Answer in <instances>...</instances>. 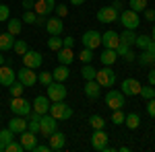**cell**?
I'll return each mask as SVG.
<instances>
[{"label":"cell","instance_id":"1","mask_svg":"<svg viewBox=\"0 0 155 152\" xmlns=\"http://www.w3.org/2000/svg\"><path fill=\"white\" fill-rule=\"evenodd\" d=\"M52 117H56L58 121H66V119H71L72 117V109L64 101H54V103H50V111H48Z\"/></svg>","mask_w":155,"mask_h":152},{"label":"cell","instance_id":"2","mask_svg":"<svg viewBox=\"0 0 155 152\" xmlns=\"http://www.w3.org/2000/svg\"><path fill=\"white\" fill-rule=\"evenodd\" d=\"M46 97L50 99V103H54V101H64V99H66V86H64V82L52 80L48 86H46Z\"/></svg>","mask_w":155,"mask_h":152},{"label":"cell","instance_id":"3","mask_svg":"<svg viewBox=\"0 0 155 152\" xmlns=\"http://www.w3.org/2000/svg\"><path fill=\"white\" fill-rule=\"evenodd\" d=\"M95 80L99 82L101 88H112L116 84V72L112 70V66H104L101 70H97Z\"/></svg>","mask_w":155,"mask_h":152},{"label":"cell","instance_id":"4","mask_svg":"<svg viewBox=\"0 0 155 152\" xmlns=\"http://www.w3.org/2000/svg\"><path fill=\"white\" fill-rule=\"evenodd\" d=\"M104 101H106V105L114 111V109H122L124 103H126V95L122 93V91H116V88H110L104 97Z\"/></svg>","mask_w":155,"mask_h":152},{"label":"cell","instance_id":"5","mask_svg":"<svg viewBox=\"0 0 155 152\" xmlns=\"http://www.w3.org/2000/svg\"><path fill=\"white\" fill-rule=\"evenodd\" d=\"M11 111H12V115H23V117H27L31 111H33V105H31V101H27V99H23V97H12Z\"/></svg>","mask_w":155,"mask_h":152},{"label":"cell","instance_id":"6","mask_svg":"<svg viewBox=\"0 0 155 152\" xmlns=\"http://www.w3.org/2000/svg\"><path fill=\"white\" fill-rule=\"evenodd\" d=\"M118 21L122 23V27L124 29H132V31H137V27L141 25V19H139V12H134V11H122L120 12V17H118Z\"/></svg>","mask_w":155,"mask_h":152},{"label":"cell","instance_id":"7","mask_svg":"<svg viewBox=\"0 0 155 152\" xmlns=\"http://www.w3.org/2000/svg\"><path fill=\"white\" fill-rule=\"evenodd\" d=\"M107 140H110V136H107L104 129H93V136H91V146H93V150H99V152L112 150V148L107 146Z\"/></svg>","mask_w":155,"mask_h":152},{"label":"cell","instance_id":"8","mask_svg":"<svg viewBox=\"0 0 155 152\" xmlns=\"http://www.w3.org/2000/svg\"><path fill=\"white\" fill-rule=\"evenodd\" d=\"M56 129H58V119L56 117H52L50 113L41 115V119H39V134L44 138H48L50 134H54Z\"/></svg>","mask_w":155,"mask_h":152},{"label":"cell","instance_id":"9","mask_svg":"<svg viewBox=\"0 0 155 152\" xmlns=\"http://www.w3.org/2000/svg\"><path fill=\"white\" fill-rule=\"evenodd\" d=\"M21 58H23V66L33 68V70H37V68L44 64V56H41L39 51H35V49H27V54L21 56Z\"/></svg>","mask_w":155,"mask_h":152},{"label":"cell","instance_id":"10","mask_svg":"<svg viewBox=\"0 0 155 152\" xmlns=\"http://www.w3.org/2000/svg\"><path fill=\"white\" fill-rule=\"evenodd\" d=\"M120 17V12L114 8V6H101L97 11V21L99 23H116Z\"/></svg>","mask_w":155,"mask_h":152},{"label":"cell","instance_id":"11","mask_svg":"<svg viewBox=\"0 0 155 152\" xmlns=\"http://www.w3.org/2000/svg\"><path fill=\"white\" fill-rule=\"evenodd\" d=\"M17 80L23 82V86L27 88V86H33L37 82V74L33 72V68H27V66H23L21 70L17 72Z\"/></svg>","mask_w":155,"mask_h":152},{"label":"cell","instance_id":"12","mask_svg":"<svg viewBox=\"0 0 155 152\" xmlns=\"http://www.w3.org/2000/svg\"><path fill=\"white\" fill-rule=\"evenodd\" d=\"M141 82L137 80V78H126V80H122L120 84V91L126 95V97H137V95L141 93Z\"/></svg>","mask_w":155,"mask_h":152},{"label":"cell","instance_id":"13","mask_svg":"<svg viewBox=\"0 0 155 152\" xmlns=\"http://www.w3.org/2000/svg\"><path fill=\"white\" fill-rule=\"evenodd\" d=\"M48 146H50V150H54V152H60V150H64V146H66V136L62 134V132H54V134H50L48 136Z\"/></svg>","mask_w":155,"mask_h":152},{"label":"cell","instance_id":"14","mask_svg":"<svg viewBox=\"0 0 155 152\" xmlns=\"http://www.w3.org/2000/svg\"><path fill=\"white\" fill-rule=\"evenodd\" d=\"M99 43H101V35H99V31L89 29V31H85V33H83V47L95 49V47H99Z\"/></svg>","mask_w":155,"mask_h":152},{"label":"cell","instance_id":"15","mask_svg":"<svg viewBox=\"0 0 155 152\" xmlns=\"http://www.w3.org/2000/svg\"><path fill=\"white\" fill-rule=\"evenodd\" d=\"M19 142L23 144V148L27 152H33V148L37 146V134L29 132V129H25V132H21V134H19Z\"/></svg>","mask_w":155,"mask_h":152},{"label":"cell","instance_id":"16","mask_svg":"<svg viewBox=\"0 0 155 152\" xmlns=\"http://www.w3.org/2000/svg\"><path fill=\"white\" fill-rule=\"evenodd\" d=\"M15 80H17V72L12 70L11 66L2 64V66H0V84L8 88V86H11V84H12Z\"/></svg>","mask_w":155,"mask_h":152},{"label":"cell","instance_id":"17","mask_svg":"<svg viewBox=\"0 0 155 152\" xmlns=\"http://www.w3.org/2000/svg\"><path fill=\"white\" fill-rule=\"evenodd\" d=\"M46 31H48L50 35H62V31H64L62 19H60V17H48V21H46Z\"/></svg>","mask_w":155,"mask_h":152},{"label":"cell","instance_id":"18","mask_svg":"<svg viewBox=\"0 0 155 152\" xmlns=\"http://www.w3.org/2000/svg\"><path fill=\"white\" fill-rule=\"evenodd\" d=\"M54 8H56V0H35V6H33L35 14H46V17H50Z\"/></svg>","mask_w":155,"mask_h":152},{"label":"cell","instance_id":"19","mask_svg":"<svg viewBox=\"0 0 155 152\" xmlns=\"http://www.w3.org/2000/svg\"><path fill=\"white\" fill-rule=\"evenodd\" d=\"M31 105H33V111H35V113L46 115V113L50 111V99L46 97V95H39V97L33 99V103H31Z\"/></svg>","mask_w":155,"mask_h":152},{"label":"cell","instance_id":"20","mask_svg":"<svg viewBox=\"0 0 155 152\" xmlns=\"http://www.w3.org/2000/svg\"><path fill=\"white\" fill-rule=\"evenodd\" d=\"M99 82L97 80H85V86H83V91H85V97L89 99V101H95V99H99Z\"/></svg>","mask_w":155,"mask_h":152},{"label":"cell","instance_id":"21","mask_svg":"<svg viewBox=\"0 0 155 152\" xmlns=\"http://www.w3.org/2000/svg\"><path fill=\"white\" fill-rule=\"evenodd\" d=\"M120 43V35L116 31H106L101 35V45L107 47V49H116V45Z\"/></svg>","mask_w":155,"mask_h":152},{"label":"cell","instance_id":"22","mask_svg":"<svg viewBox=\"0 0 155 152\" xmlns=\"http://www.w3.org/2000/svg\"><path fill=\"white\" fill-rule=\"evenodd\" d=\"M8 129L15 132V134H21L27 129V119L23 115H12V119L8 121Z\"/></svg>","mask_w":155,"mask_h":152},{"label":"cell","instance_id":"23","mask_svg":"<svg viewBox=\"0 0 155 152\" xmlns=\"http://www.w3.org/2000/svg\"><path fill=\"white\" fill-rule=\"evenodd\" d=\"M74 58H77V56L72 54V47H64V45H62L58 49V62H60V64L71 66L72 62H74Z\"/></svg>","mask_w":155,"mask_h":152},{"label":"cell","instance_id":"24","mask_svg":"<svg viewBox=\"0 0 155 152\" xmlns=\"http://www.w3.org/2000/svg\"><path fill=\"white\" fill-rule=\"evenodd\" d=\"M39 119H41V115L35 113V111H31L27 115V129L33 132V134H39Z\"/></svg>","mask_w":155,"mask_h":152},{"label":"cell","instance_id":"25","mask_svg":"<svg viewBox=\"0 0 155 152\" xmlns=\"http://www.w3.org/2000/svg\"><path fill=\"white\" fill-rule=\"evenodd\" d=\"M116 58H118V54H116V49H104L101 54H99V60H101V64L104 66H112L114 62H116Z\"/></svg>","mask_w":155,"mask_h":152},{"label":"cell","instance_id":"26","mask_svg":"<svg viewBox=\"0 0 155 152\" xmlns=\"http://www.w3.org/2000/svg\"><path fill=\"white\" fill-rule=\"evenodd\" d=\"M15 45V35H11L8 31L6 33H0V51H8Z\"/></svg>","mask_w":155,"mask_h":152},{"label":"cell","instance_id":"27","mask_svg":"<svg viewBox=\"0 0 155 152\" xmlns=\"http://www.w3.org/2000/svg\"><path fill=\"white\" fill-rule=\"evenodd\" d=\"M137 62H139L141 66H155V54H153V51L143 49L141 56H137Z\"/></svg>","mask_w":155,"mask_h":152},{"label":"cell","instance_id":"28","mask_svg":"<svg viewBox=\"0 0 155 152\" xmlns=\"http://www.w3.org/2000/svg\"><path fill=\"white\" fill-rule=\"evenodd\" d=\"M52 76H54V80L58 82H64L68 76H71V70H68V66H64V64H60L56 70H52Z\"/></svg>","mask_w":155,"mask_h":152},{"label":"cell","instance_id":"29","mask_svg":"<svg viewBox=\"0 0 155 152\" xmlns=\"http://www.w3.org/2000/svg\"><path fill=\"white\" fill-rule=\"evenodd\" d=\"M120 35V43H126L128 47L134 45V39H137V33L132 31V29H124L122 33H118Z\"/></svg>","mask_w":155,"mask_h":152},{"label":"cell","instance_id":"30","mask_svg":"<svg viewBox=\"0 0 155 152\" xmlns=\"http://www.w3.org/2000/svg\"><path fill=\"white\" fill-rule=\"evenodd\" d=\"M6 27H8V33L17 37L21 33V29H23V21H21V19H8V21H6Z\"/></svg>","mask_w":155,"mask_h":152},{"label":"cell","instance_id":"31","mask_svg":"<svg viewBox=\"0 0 155 152\" xmlns=\"http://www.w3.org/2000/svg\"><path fill=\"white\" fill-rule=\"evenodd\" d=\"M124 126L128 129H137L141 126V115L139 113H128V115L124 117Z\"/></svg>","mask_w":155,"mask_h":152},{"label":"cell","instance_id":"32","mask_svg":"<svg viewBox=\"0 0 155 152\" xmlns=\"http://www.w3.org/2000/svg\"><path fill=\"white\" fill-rule=\"evenodd\" d=\"M27 49H29V45H27V41H23V39H15V45H12V51H15L17 56H25V54H27Z\"/></svg>","mask_w":155,"mask_h":152},{"label":"cell","instance_id":"33","mask_svg":"<svg viewBox=\"0 0 155 152\" xmlns=\"http://www.w3.org/2000/svg\"><path fill=\"white\" fill-rule=\"evenodd\" d=\"M95 74H97V70L91 64H85L83 68H81V76H83L85 80H95Z\"/></svg>","mask_w":155,"mask_h":152},{"label":"cell","instance_id":"34","mask_svg":"<svg viewBox=\"0 0 155 152\" xmlns=\"http://www.w3.org/2000/svg\"><path fill=\"white\" fill-rule=\"evenodd\" d=\"M77 58L81 60L83 64H91V60L95 58V56H93V49H89V47H83V49L79 51V56H77Z\"/></svg>","mask_w":155,"mask_h":152},{"label":"cell","instance_id":"35","mask_svg":"<svg viewBox=\"0 0 155 152\" xmlns=\"http://www.w3.org/2000/svg\"><path fill=\"white\" fill-rule=\"evenodd\" d=\"M89 126H91L93 129H104L106 128V119H104L101 115H91L89 117Z\"/></svg>","mask_w":155,"mask_h":152},{"label":"cell","instance_id":"36","mask_svg":"<svg viewBox=\"0 0 155 152\" xmlns=\"http://www.w3.org/2000/svg\"><path fill=\"white\" fill-rule=\"evenodd\" d=\"M151 43H153V39H151L149 35H137V39H134V45L141 47V49H147Z\"/></svg>","mask_w":155,"mask_h":152},{"label":"cell","instance_id":"37","mask_svg":"<svg viewBox=\"0 0 155 152\" xmlns=\"http://www.w3.org/2000/svg\"><path fill=\"white\" fill-rule=\"evenodd\" d=\"M15 138H17V134H15V132H11L8 128H6V129H0V142H2L4 146H6V144H11Z\"/></svg>","mask_w":155,"mask_h":152},{"label":"cell","instance_id":"38","mask_svg":"<svg viewBox=\"0 0 155 152\" xmlns=\"http://www.w3.org/2000/svg\"><path fill=\"white\" fill-rule=\"evenodd\" d=\"M8 91H11V97H23V91H25V86H23V82H19V80H15L8 86Z\"/></svg>","mask_w":155,"mask_h":152},{"label":"cell","instance_id":"39","mask_svg":"<svg viewBox=\"0 0 155 152\" xmlns=\"http://www.w3.org/2000/svg\"><path fill=\"white\" fill-rule=\"evenodd\" d=\"M128 6L134 12H143L147 8V0H128Z\"/></svg>","mask_w":155,"mask_h":152},{"label":"cell","instance_id":"40","mask_svg":"<svg viewBox=\"0 0 155 152\" xmlns=\"http://www.w3.org/2000/svg\"><path fill=\"white\" fill-rule=\"evenodd\" d=\"M48 47L52 49V51H58L60 47H62V37H60V35H50V39H48Z\"/></svg>","mask_w":155,"mask_h":152},{"label":"cell","instance_id":"41","mask_svg":"<svg viewBox=\"0 0 155 152\" xmlns=\"http://www.w3.org/2000/svg\"><path fill=\"white\" fill-rule=\"evenodd\" d=\"M139 97H143L145 101H149V99H153V97H155V88L151 86V84L141 86V93H139Z\"/></svg>","mask_w":155,"mask_h":152},{"label":"cell","instance_id":"42","mask_svg":"<svg viewBox=\"0 0 155 152\" xmlns=\"http://www.w3.org/2000/svg\"><path fill=\"white\" fill-rule=\"evenodd\" d=\"M124 113H122V109H114V113H112V119H110V121H112V123H114V126H122V123H124Z\"/></svg>","mask_w":155,"mask_h":152},{"label":"cell","instance_id":"43","mask_svg":"<svg viewBox=\"0 0 155 152\" xmlns=\"http://www.w3.org/2000/svg\"><path fill=\"white\" fill-rule=\"evenodd\" d=\"M23 144L21 142H17V140H12L11 144H6V148H4V152H23Z\"/></svg>","mask_w":155,"mask_h":152},{"label":"cell","instance_id":"44","mask_svg":"<svg viewBox=\"0 0 155 152\" xmlns=\"http://www.w3.org/2000/svg\"><path fill=\"white\" fill-rule=\"evenodd\" d=\"M52 80H54L52 72H39V76H37V82H41L44 86H48V84H50Z\"/></svg>","mask_w":155,"mask_h":152},{"label":"cell","instance_id":"45","mask_svg":"<svg viewBox=\"0 0 155 152\" xmlns=\"http://www.w3.org/2000/svg\"><path fill=\"white\" fill-rule=\"evenodd\" d=\"M11 19V8L6 4H0V23H6Z\"/></svg>","mask_w":155,"mask_h":152},{"label":"cell","instance_id":"46","mask_svg":"<svg viewBox=\"0 0 155 152\" xmlns=\"http://www.w3.org/2000/svg\"><path fill=\"white\" fill-rule=\"evenodd\" d=\"M35 11H25V14H23V23H29V25H35Z\"/></svg>","mask_w":155,"mask_h":152},{"label":"cell","instance_id":"47","mask_svg":"<svg viewBox=\"0 0 155 152\" xmlns=\"http://www.w3.org/2000/svg\"><path fill=\"white\" fill-rule=\"evenodd\" d=\"M54 11H56V17L64 19V17L68 14V6H66V4H56V8H54Z\"/></svg>","mask_w":155,"mask_h":152},{"label":"cell","instance_id":"48","mask_svg":"<svg viewBox=\"0 0 155 152\" xmlns=\"http://www.w3.org/2000/svg\"><path fill=\"white\" fill-rule=\"evenodd\" d=\"M147 113H149V117H155V97L147 101Z\"/></svg>","mask_w":155,"mask_h":152},{"label":"cell","instance_id":"49","mask_svg":"<svg viewBox=\"0 0 155 152\" xmlns=\"http://www.w3.org/2000/svg\"><path fill=\"white\" fill-rule=\"evenodd\" d=\"M143 14H145V19H147L149 23H155V11L153 8H145Z\"/></svg>","mask_w":155,"mask_h":152},{"label":"cell","instance_id":"50","mask_svg":"<svg viewBox=\"0 0 155 152\" xmlns=\"http://www.w3.org/2000/svg\"><path fill=\"white\" fill-rule=\"evenodd\" d=\"M128 49H130V47L126 45V43H118V45H116V54H118V56H124Z\"/></svg>","mask_w":155,"mask_h":152},{"label":"cell","instance_id":"51","mask_svg":"<svg viewBox=\"0 0 155 152\" xmlns=\"http://www.w3.org/2000/svg\"><path fill=\"white\" fill-rule=\"evenodd\" d=\"M46 21H48L46 14H37V17H35V25H37V27H46Z\"/></svg>","mask_w":155,"mask_h":152},{"label":"cell","instance_id":"52","mask_svg":"<svg viewBox=\"0 0 155 152\" xmlns=\"http://www.w3.org/2000/svg\"><path fill=\"white\" fill-rule=\"evenodd\" d=\"M62 45H64V47H72V45H74V37H71V35L62 37Z\"/></svg>","mask_w":155,"mask_h":152},{"label":"cell","instance_id":"53","mask_svg":"<svg viewBox=\"0 0 155 152\" xmlns=\"http://www.w3.org/2000/svg\"><path fill=\"white\" fill-rule=\"evenodd\" d=\"M21 6H23L25 11H33V6H35V2H33V0H23V2H21Z\"/></svg>","mask_w":155,"mask_h":152},{"label":"cell","instance_id":"54","mask_svg":"<svg viewBox=\"0 0 155 152\" xmlns=\"http://www.w3.org/2000/svg\"><path fill=\"white\" fill-rule=\"evenodd\" d=\"M122 58H124V62H134V60H137V56L132 54V49H128V51H126Z\"/></svg>","mask_w":155,"mask_h":152},{"label":"cell","instance_id":"55","mask_svg":"<svg viewBox=\"0 0 155 152\" xmlns=\"http://www.w3.org/2000/svg\"><path fill=\"white\" fill-rule=\"evenodd\" d=\"M48 150H50L48 144H37L35 148H33V152H48Z\"/></svg>","mask_w":155,"mask_h":152},{"label":"cell","instance_id":"56","mask_svg":"<svg viewBox=\"0 0 155 152\" xmlns=\"http://www.w3.org/2000/svg\"><path fill=\"white\" fill-rule=\"evenodd\" d=\"M147 74H149V84H151V86H155V68H151Z\"/></svg>","mask_w":155,"mask_h":152},{"label":"cell","instance_id":"57","mask_svg":"<svg viewBox=\"0 0 155 152\" xmlns=\"http://www.w3.org/2000/svg\"><path fill=\"white\" fill-rule=\"evenodd\" d=\"M112 6H114L116 11H120V8L124 6V2H122V0H114V4H112Z\"/></svg>","mask_w":155,"mask_h":152},{"label":"cell","instance_id":"58","mask_svg":"<svg viewBox=\"0 0 155 152\" xmlns=\"http://www.w3.org/2000/svg\"><path fill=\"white\" fill-rule=\"evenodd\" d=\"M83 2H85V0H71L72 6H83Z\"/></svg>","mask_w":155,"mask_h":152},{"label":"cell","instance_id":"59","mask_svg":"<svg viewBox=\"0 0 155 152\" xmlns=\"http://www.w3.org/2000/svg\"><path fill=\"white\" fill-rule=\"evenodd\" d=\"M151 39L155 41V25H153V31H151Z\"/></svg>","mask_w":155,"mask_h":152},{"label":"cell","instance_id":"60","mask_svg":"<svg viewBox=\"0 0 155 152\" xmlns=\"http://www.w3.org/2000/svg\"><path fill=\"white\" fill-rule=\"evenodd\" d=\"M4 148H6V146H4V144L0 142V152H4Z\"/></svg>","mask_w":155,"mask_h":152},{"label":"cell","instance_id":"61","mask_svg":"<svg viewBox=\"0 0 155 152\" xmlns=\"http://www.w3.org/2000/svg\"><path fill=\"white\" fill-rule=\"evenodd\" d=\"M2 64H4V56L0 54V66H2Z\"/></svg>","mask_w":155,"mask_h":152},{"label":"cell","instance_id":"62","mask_svg":"<svg viewBox=\"0 0 155 152\" xmlns=\"http://www.w3.org/2000/svg\"><path fill=\"white\" fill-rule=\"evenodd\" d=\"M0 33H2V31H0Z\"/></svg>","mask_w":155,"mask_h":152}]
</instances>
